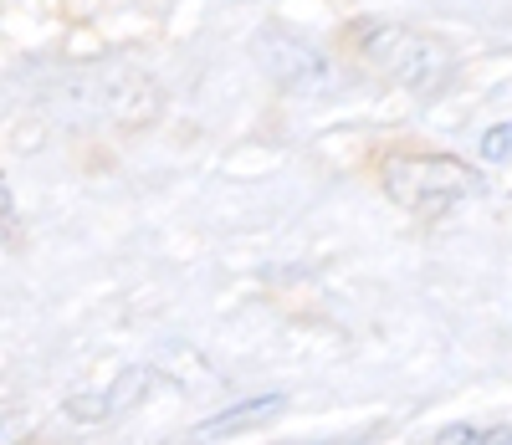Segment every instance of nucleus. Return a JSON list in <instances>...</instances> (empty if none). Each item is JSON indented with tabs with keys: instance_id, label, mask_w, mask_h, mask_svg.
I'll return each mask as SVG.
<instances>
[{
	"instance_id": "6e6552de",
	"label": "nucleus",
	"mask_w": 512,
	"mask_h": 445,
	"mask_svg": "<svg viewBox=\"0 0 512 445\" xmlns=\"http://www.w3.org/2000/svg\"><path fill=\"white\" fill-rule=\"evenodd\" d=\"M482 159L492 164H512V123H497L482 133Z\"/></svg>"
},
{
	"instance_id": "39448f33",
	"label": "nucleus",
	"mask_w": 512,
	"mask_h": 445,
	"mask_svg": "<svg viewBox=\"0 0 512 445\" xmlns=\"http://www.w3.org/2000/svg\"><path fill=\"white\" fill-rule=\"evenodd\" d=\"M154 384H159V374L144 369V364H134V369H123L103 394H93V399H72L67 415H77V420H118V415H128V410H139L144 399L154 394Z\"/></svg>"
},
{
	"instance_id": "7ed1b4c3",
	"label": "nucleus",
	"mask_w": 512,
	"mask_h": 445,
	"mask_svg": "<svg viewBox=\"0 0 512 445\" xmlns=\"http://www.w3.org/2000/svg\"><path fill=\"white\" fill-rule=\"evenodd\" d=\"M62 103L88 108L118 128H144L164 113V87L134 62H98L62 77Z\"/></svg>"
},
{
	"instance_id": "0eeeda50",
	"label": "nucleus",
	"mask_w": 512,
	"mask_h": 445,
	"mask_svg": "<svg viewBox=\"0 0 512 445\" xmlns=\"http://www.w3.org/2000/svg\"><path fill=\"white\" fill-rule=\"evenodd\" d=\"M436 445H512V425H446Z\"/></svg>"
},
{
	"instance_id": "423d86ee",
	"label": "nucleus",
	"mask_w": 512,
	"mask_h": 445,
	"mask_svg": "<svg viewBox=\"0 0 512 445\" xmlns=\"http://www.w3.org/2000/svg\"><path fill=\"white\" fill-rule=\"evenodd\" d=\"M282 410H287L282 394H256V399H241V405H231V410H221V415L200 420V425L185 430L175 445H216V440H226V435H241V430H256V425L277 420Z\"/></svg>"
},
{
	"instance_id": "20e7f679",
	"label": "nucleus",
	"mask_w": 512,
	"mask_h": 445,
	"mask_svg": "<svg viewBox=\"0 0 512 445\" xmlns=\"http://www.w3.org/2000/svg\"><path fill=\"white\" fill-rule=\"evenodd\" d=\"M256 62L262 72L292 98H338L344 93V67H338L323 47L287 26H262L256 31Z\"/></svg>"
},
{
	"instance_id": "9d476101",
	"label": "nucleus",
	"mask_w": 512,
	"mask_h": 445,
	"mask_svg": "<svg viewBox=\"0 0 512 445\" xmlns=\"http://www.w3.org/2000/svg\"><path fill=\"white\" fill-rule=\"evenodd\" d=\"M0 445H26V420L21 415H0Z\"/></svg>"
},
{
	"instance_id": "f03ea898",
	"label": "nucleus",
	"mask_w": 512,
	"mask_h": 445,
	"mask_svg": "<svg viewBox=\"0 0 512 445\" xmlns=\"http://www.w3.org/2000/svg\"><path fill=\"white\" fill-rule=\"evenodd\" d=\"M379 185L405 215L441 220L472 195H482V174L456 154H390L379 169Z\"/></svg>"
},
{
	"instance_id": "f257e3e1",
	"label": "nucleus",
	"mask_w": 512,
	"mask_h": 445,
	"mask_svg": "<svg viewBox=\"0 0 512 445\" xmlns=\"http://www.w3.org/2000/svg\"><path fill=\"white\" fill-rule=\"evenodd\" d=\"M354 52L374 77L405 87L415 98H441L456 77V57H451L446 41L425 36L405 21H359L354 26Z\"/></svg>"
},
{
	"instance_id": "1a4fd4ad",
	"label": "nucleus",
	"mask_w": 512,
	"mask_h": 445,
	"mask_svg": "<svg viewBox=\"0 0 512 445\" xmlns=\"http://www.w3.org/2000/svg\"><path fill=\"white\" fill-rule=\"evenodd\" d=\"M16 236H21V215H16L11 190L0 185V246H16Z\"/></svg>"
}]
</instances>
